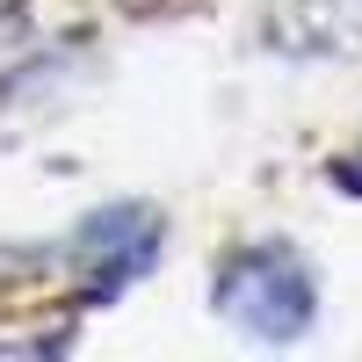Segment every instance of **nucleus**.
<instances>
[{"label":"nucleus","instance_id":"1","mask_svg":"<svg viewBox=\"0 0 362 362\" xmlns=\"http://www.w3.org/2000/svg\"><path fill=\"white\" fill-rule=\"evenodd\" d=\"M218 312L239 326V334L283 348V341H305L312 334L319 290H312L305 261H297L283 239H254V247H239L218 268Z\"/></svg>","mask_w":362,"mask_h":362},{"label":"nucleus","instance_id":"2","mask_svg":"<svg viewBox=\"0 0 362 362\" xmlns=\"http://www.w3.org/2000/svg\"><path fill=\"white\" fill-rule=\"evenodd\" d=\"M80 254H95L102 290H109V283L124 290L131 276L153 268V254H160V218H153V210H95L87 232H80Z\"/></svg>","mask_w":362,"mask_h":362},{"label":"nucleus","instance_id":"3","mask_svg":"<svg viewBox=\"0 0 362 362\" xmlns=\"http://www.w3.org/2000/svg\"><path fill=\"white\" fill-rule=\"evenodd\" d=\"M334 189H348V196H362V153H355V160H341V167H334Z\"/></svg>","mask_w":362,"mask_h":362}]
</instances>
